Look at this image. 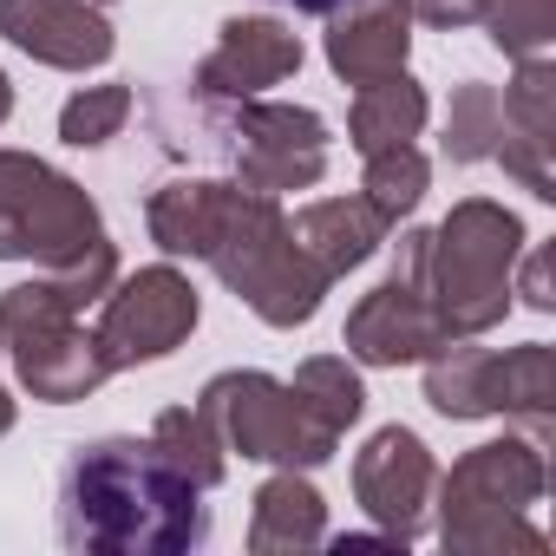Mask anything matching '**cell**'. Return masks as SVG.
<instances>
[{
	"label": "cell",
	"instance_id": "cell-1",
	"mask_svg": "<svg viewBox=\"0 0 556 556\" xmlns=\"http://www.w3.org/2000/svg\"><path fill=\"white\" fill-rule=\"evenodd\" d=\"M203 491L151 439L73 445L60 471V543L86 556H184L203 549Z\"/></svg>",
	"mask_w": 556,
	"mask_h": 556
},
{
	"label": "cell",
	"instance_id": "cell-2",
	"mask_svg": "<svg viewBox=\"0 0 556 556\" xmlns=\"http://www.w3.org/2000/svg\"><path fill=\"white\" fill-rule=\"evenodd\" d=\"M517 249H523V223L491 197H465L439 229H426L419 289H426L445 341H471V334L504 321Z\"/></svg>",
	"mask_w": 556,
	"mask_h": 556
},
{
	"label": "cell",
	"instance_id": "cell-3",
	"mask_svg": "<svg viewBox=\"0 0 556 556\" xmlns=\"http://www.w3.org/2000/svg\"><path fill=\"white\" fill-rule=\"evenodd\" d=\"M203 262L223 275V289L236 302H249L268 328H302L321 308V295H328V275L295 249L282 203L262 197V190H242L236 197L229 229L216 236V249Z\"/></svg>",
	"mask_w": 556,
	"mask_h": 556
},
{
	"label": "cell",
	"instance_id": "cell-4",
	"mask_svg": "<svg viewBox=\"0 0 556 556\" xmlns=\"http://www.w3.org/2000/svg\"><path fill=\"white\" fill-rule=\"evenodd\" d=\"M439 536L445 549H504L523 543L536 549L543 536L523 523V510L543 497V452L530 439H491L478 452H465L439 484Z\"/></svg>",
	"mask_w": 556,
	"mask_h": 556
},
{
	"label": "cell",
	"instance_id": "cell-5",
	"mask_svg": "<svg viewBox=\"0 0 556 556\" xmlns=\"http://www.w3.org/2000/svg\"><path fill=\"white\" fill-rule=\"evenodd\" d=\"M0 348L14 354L21 387L47 406H73L112 380L99 341L79 328V308L53 275H34V282L0 295Z\"/></svg>",
	"mask_w": 556,
	"mask_h": 556
},
{
	"label": "cell",
	"instance_id": "cell-6",
	"mask_svg": "<svg viewBox=\"0 0 556 556\" xmlns=\"http://www.w3.org/2000/svg\"><path fill=\"white\" fill-rule=\"evenodd\" d=\"M105 242L99 203L47 157L0 151V262L66 268Z\"/></svg>",
	"mask_w": 556,
	"mask_h": 556
},
{
	"label": "cell",
	"instance_id": "cell-7",
	"mask_svg": "<svg viewBox=\"0 0 556 556\" xmlns=\"http://www.w3.org/2000/svg\"><path fill=\"white\" fill-rule=\"evenodd\" d=\"M197 413L216 426L223 452H242V458H262V465H282V471H308V465H328L341 432H328L295 387L268 380V374H216L197 400Z\"/></svg>",
	"mask_w": 556,
	"mask_h": 556
},
{
	"label": "cell",
	"instance_id": "cell-8",
	"mask_svg": "<svg viewBox=\"0 0 556 556\" xmlns=\"http://www.w3.org/2000/svg\"><path fill=\"white\" fill-rule=\"evenodd\" d=\"M223 157L236 170L242 190L282 197V190H308L328 170V125L308 105H262V99H236V112L223 118Z\"/></svg>",
	"mask_w": 556,
	"mask_h": 556
},
{
	"label": "cell",
	"instance_id": "cell-9",
	"mask_svg": "<svg viewBox=\"0 0 556 556\" xmlns=\"http://www.w3.org/2000/svg\"><path fill=\"white\" fill-rule=\"evenodd\" d=\"M197 315H203V302H197V289H190V275H177L170 262H157V268L118 275V282L105 289L92 341H99L105 367L125 374V367H144V361L177 354V348L190 341Z\"/></svg>",
	"mask_w": 556,
	"mask_h": 556
},
{
	"label": "cell",
	"instance_id": "cell-10",
	"mask_svg": "<svg viewBox=\"0 0 556 556\" xmlns=\"http://www.w3.org/2000/svg\"><path fill=\"white\" fill-rule=\"evenodd\" d=\"M419 275H426V229H406L393 275L374 295H361V308L348 315V354L361 367H406V361H432L445 348V328L419 289Z\"/></svg>",
	"mask_w": 556,
	"mask_h": 556
},
{
	"label": "cell",
	"instance_id": "cell-11",
	"mask_svg": "<svg viewBox=\"0 0 556 556\" xmlns=\"http://www.w3.org/2000/svg\"><path fill=\"white\" fill-rule=\"evenodd\" d=\"M432 484H439V465H432L426 439L406 432V426L374 432L367 452L354 458V497H361V510H367L387 536H400V543H413V536L426 530Z\"/></svg>",
	"mask_w": 556,
	"mask_h": 556
},
{
	"label": "cell",
	"instance_id": "cell-12",
	"mask_svg": "<svg viewBox=\"0 0 556 556\" xmlns=\"http://www.w3.org/2000/svg\"><path fill=\"white\" fill-rule=\"evenodd\" d=\"M549 151H556V66L536 53V60H517V79L497 99V151L491 157H504V170L530 197L549 203L556 197Z\"/></svg>",
	"mask_w": 556,
	"mask_h": 556
},
{
	"label": "cell",
	"instance_id": "cell-13",
	"mask_svg": "<svg viewBox=\"0 0 556 556\" xmlns=\"http://www.w3.org/2000/svg\"><path fill=\"white\" fill-rule=\"evenodd\" d=\"M289 73H302V34H289L268 14H242V21H223L210 60L197 66V92L236 105V99H262Z\"/></svg>",
	"mask_w": 556,
	"mask_h": 556
},
{
	"label": "cell",
	"instance_id": "cell-14",
	"mask_svg": "<svg viewBox=\"0 0 556 556\" xmlns=\"http://www.w3.org/2000/svg\"><path fill=\"white\" fill-rule=\"evenodd\" d=\"M0 34L53 73H86L112 60V21L92 0H0Z\"/></svg>",
	"mask_w": 556,
	"mask_h": 556
},
{
	"label": "cell",
	"instance_id": "cell-15",
	"mask_svg": "<svg viewBox=\"0 0 556 556\" xmlns=\"http://www.w3.org/2000/svg\"><path fill=\"white\" fill-rule=\"evenodd\" d=\"M328 66L348 86H374L387 73H406L413 53V8L406 0H348L341 14H328Z\"/></svg>",
	"mask_w": 556,
	"mask_h": 556
},
{
	"label": "cell",
	"instance_id": "cell-16",
	"mask_svg": "<svg viewBox=\"0 0 556 556\" xmlns=\"http://www.w3.org/2000/svg\"><path fill=\"white\" fill-rule=\"evenodd\" d=\"M242 184H216V177H177L164 190H151L144 203V229L164 255H210L216 236L229 229V210H236Z\"/></svg>",
	"mask_w": 556,
	"mask_h": 556
},
{
	"label": "cell",
	"instance_id": "cell-17",
	"mask_svg": "<svg viewBox=\"0 0 556 556\" xmlns=\"http://www.w3.org/2000/svg\"><path fill=\"white\" fill-rule=\"evenodd\" d=\"M387 216L367 203V197H321V203H308L302 216H289V236H295V249L328 275V282H341L348 268H361L380 242H387Z\"/></svg>",
	"mask_w": 556,
	"mask_h": 556
},
{
	"label": "cell",
	"instance_id": "cell-18",
	"mask_svg": "<svg viewBox=\"0 0 556 556\" xmlns=\"http://www.w3.org/2000/svg\"><path fill=\"white\" fill-rule=\"evenodd\" d=\"M328 543V504L308 478L295 471H275L255 491V517H249V549L275 556V549H315Z\"/></svg>",
	"mask_w": 556,
	"mask_h": 556
},
{
	"label": "cell",
	"instance_id": "cell-19",
	"mask_svg": "<svg viewBox=\"0 0 556 556\" xmlns=\"http://www.w3.org/2000/svg\"><path fill=\"white\" fill-rule=\"evenodd\" d=\"M426 86L419 79H406V73H387V79H374V86H361L354 92V112H348V138H354V151L367 157V151H387V144H413L419 131H426Z\"/></svg>",
	"mask_w": 556,
	"mask_h": 556
},
{
	"label": "cell",
	"instance_id": "cell-20",
	"mask_svg": "<svg viewBox=\"0 0 556 556\" xmlns=\"http://www.w3.org/2000/svg\"><path fill=\"white\" fill-rule=\"evenodd\" d=\"M491 387H497V354L491 348L445 341L426 361V400L445 419H491Z\"/></svg>",
	"mask_w": 556,
	"mask_h": 556
},
{
	"label": "cell",
	"instance_id": "cell-21",
	"mask_svg": "<svg viewBox=\"0 0 556 556\" xmlns=\"http://www.w3.org/2000/svg\"><path fill=\"white\" fill-rule=\"evenodd\" d=\"M549 400H556V354H549L543 341L497 354L491 413H504V419H523V426H530V439L543 445V432H549Z\"/></svg>",
	"mask_w": 556,
	"mask_h": 556
},
{
	"label": "cell",
	"instance_id": "cell-22",
	"mask_svg": "<svg viewBox=\"0 0 556 556\" xmlns=\"http://www.w3.org/2000/svg\"><path fill=\"white\" fill-rule=\"evenodd\" d=\"M151 445L197 484V491H210V484H223V439H216V426L197 413V406H170V413H157V426H151Z\"/></svg>",
	"mask_w": 556,
	"mask_h": 556
},
{
	"label": "cell",
	"instance_id": "cell-23",
	"mask_svg": "<svg viewBox=\"0 0 556 556\" xmlns=\"http://www.w3.org/2000/svg\"><path fill=\"white\" fill-rule=\"evenodd\" d=\"M289 387L302 393V406H308L328 432H348V426L367 413V387H361V374H354L341 354H315V361H302V374H295Z\"/></svg>",
	"mask_w": 556,
	"mask_h": 556
},
{
	"label": "cell",
	"instance_id": "cell-24",
	"mask_svg": "<svg viewBox=\"0 0 556 556\" xmlns=\"http://www.w3.org/2000/svg\"><path fill=\"white\" fill-rule=\"evenodd\" d=\"M426 184H432V164H426V151H419V144L367 151V184H361V197H367L387 223H400L406 210H419Z\"/></svg>",
	"mask_w": 556,
	"mask_h": 556
},
{
	"label": "cell",
	"instance_id": "cell-25",
	"mask_svg": "<svg viewBox=\"0 0 556 556\" xmlns=\"http://www.w3.org/2000/svg\"><path fill=\"white\" fill-rule=\"evenodd\" d=\"M131 86H86V92H73L66 105H60V138L73 144V151H99V144H112L118 131H125V118H131Z\"/></svg>",
	"mask_w": 556,
	"mask_h": 556
},
{
	"label": "cell",
	"instance_id": "cell-26",
	"mask_svg": "<svg viewBox=\"0 0 556 556\" xmlns=\"http://www.w3.org/2000/svg\"><path fill=\"white\" fill-rule=\"evenodd\" d=\"M497 151V92L491 86H458L445 112V157L452 164H484Z\"/></svg>",
	"mask_w": 556,
	"mask_h": 556
},
{
	"label": "cell",
	"instance_id": "cell-27",
	"mask_svg": "<svg viewBox=\"0 0 556 556\" xmlns=\"http://www.w3.org/2000/svg\"><path fill=\"white\" fill-rule=\"evenodd\" d=\"M484 27L510 60H536L556 40V0H484Z\"/></svg>",
	"mask_w": 556,
	"mask_h": 556
},
{
	"label": "cell",
	"instance_id": "cell-28",
	"mask_svg": "<svg viewBox=\"0 0 556 556\" xmlns=\"http://www.w3.org/2000/svg\"><path fill=\"white\" fill-rule=\"evenodd\" d=\"M406 8L426 27H471V21H484V0H406Z\"/></svg>",
	"mask_w": 556,
	"mask_h": 556
},
{
	"label": "cell",
	"instance_id": "cell-29",
	"mask_svg": "<svg viewBox=\"0 0 556 556\" xmlns=\"http://www.w3.org/2000/svg\"><path fill=\"white\" fill-rule=\"evenodd\" d=\"M523 302H530V308H543V315L556 308V295H549V249H536V255H530V268H523Z\"/></svg>",
	"mask_w": 556,
	"mask_h": 556
},
{
	"label": "cell",
	"instance_id": "cell-30",
	"mask_svg": "<svg viewBox=\"0 0 556 556\" xmlns=\"http://www.w3.org/2000/svg\"><path fill=\"white\" fill-rule=\"evenodd\" d=\"M348 0H295V14H315V21H328V14H341Z\"/></svg>",
	"mask_w": 556,
	"mask_h": 556
},
{
	"label": "cell",
	"instance_id": "cell-31",
	"mask_svg": "<svg viewBox=\"0 0 556 556\" xmlns=\"http://www.w3.org/2000/svg\"><path fill=\"white\" fill-rule=\"evenodd\" d=\"M8 432H14V393L0 387V439H8Z\"/></svg>",
	"mask_w": 556,
	"mask_h": 556
},
{
	"label": "cell",
	"instance_id": "cell-32",
	"mask_svg": "<svg viewBox=\"0 0 556 556\" xmlns=\"http://www.w3.org/2000/svg\"><path fill=\"white\" fill-rule=\"evenodd\" d=\"M8 112H14V86H8V73H0V125H8Z\"/></svg>",
	"mask_w": 556,
	"mask_h": 556
},
{
	"label": "cell",
	"instance_id": "cell-33",
	"mask_svg": "<svg viewBox=\"0 0 556 556\" xmlns=\"http://www.w3.org/2000/svg\"><path fill=\"white\" fill-rule=\"evenodd\" d=\"M92 8H112V0H92Z\"/></svg>",
	"mask_w": 556,
	"mask_h": 556
}]
</instances>
